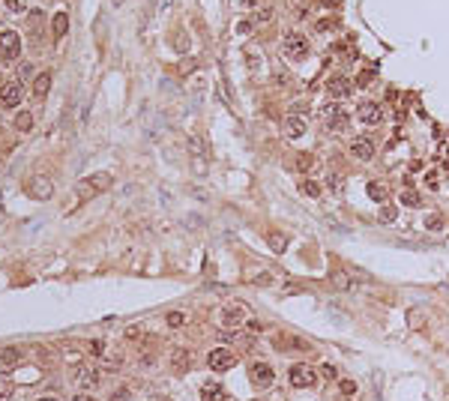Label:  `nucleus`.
<instances>
[{
	"instance_id": "49",
	"label": "nucleus",
	"mask_w": 449,
	"mask_h": 401,
	"mask_svg": "<svg viewBox=\"0 0 449 401\" xmlns=\"http://www.w3.org/2000/svg\"><path fill=\"white\" fill-rule=\"evenodd\" d=\"M39 401H57V398H39Z\"/></svg>"
},
{
	"instance_id": "1",
	"label": "nucleus",
	"mask_w": 449,
	"mask_h": 401,
	"mask_svg": "<svg viewBox=\"0 0 449 401\" xmlns=\"http://www.w3.org/2000/svg\"><path fill=\"white\" fill-rule=\"evenodd\" d=\"M108 186H111V174H108V171H99L93 177H84V180L78 183V189H75V204L96 198V195H102Z\"/></svg>"
},
{
	"instance_id": "21",
	"label": "nucleus",
	"mask_w": 449,
	"mask_h": 401,
	"mask_svg": "<svg viewBox=\"0 0 449 401\" xmlns=\"http://www.w3.org/2000/svg\"><path fill=\"white\" fill-rule=\"evenodd\" d=\"M398 204H401V207H410V210H414V207H419V204H422V198H419L417 189H410V186H407V189H401V195H398Z\"/></svg>"
},
{
	"instance_id": "30",
	"label": "nucleus",
	"mask_w": 449,
	"mask_h": 401,
	"mask_svg": "<svg viewBox=\"0 0 449 401\" xmlns=\"http://www.w3.org/2000/svg\"><path fill=\"white\" fill-rule=\"evenodd\" d=\"M300 192L309 195V198H321V183H315V180H303V183H300Z\"/></svg>"
},
{
	"instance_id": "2",
	"label": "nucleus",
	"mask_w": 449,
	"mask_h": 401,
	"mask_svg": "<svg viewBox=\"0 0 449 401\" xmlns=\"http://www.w3.org/2000/svg\"><path fill=\"white\" fill-rule=\"evenodd\" d=\"M282 51H285L288 60L300 63V60L309 57V39H306L303 33H288L285 39H282Z\"/></svg>"
},
{
	"instance_id": "34",
	"label": "nucleus",
	"mask_w": 449,
	"mask_h": 401,
	"mask_svg": "<svg viewBox=\"0 0 449 401\" xmlns=\"http://www.w3.org/2000/svg\"><path fill=\"white\" fill-rule=\"evenodd\" d=\"M339 389H342V395H345V398H353V395H356V383L348 380V377H345V380H339Z\"/></svg>"
},
{
	"instance_id": "14",
	"label": "nucleus",
	"mask_w": 449,
	"mask_h": 401,
	"mask_svg": "<svg viewBox=\"0 0 449 401\" xmlns=\"http://www.w3.org/2000/svg\"><path fill=\"white\" fill-rule=\"evenodd\" d=\"M246 282H249V285H257V288H273L279 278H276V272H270V269H252V272L246 275Z\"/></svg>"
},
{
	"instance_id": "7",
	"label": "nucleus",
	"mask_w": 449,
	"mask_h": 401,
	"mask_svg": "<svg viewBox=\"0 0 449 401\" xmlns=\"http://www.w3.org/2000/svg\"><path fill=\"white\" fill-rule=\"evenodd\" d=\"M356 117L362 120V123H368V126H375V123H381L384 120V105L375 99H365L356 105Z\"/></svg>"
},
{
	"instance_id": "45",
	"label": "nucleus",
	"mask_w": 449,
	"mask_h": 401,
	"mask_svg": "<svg viewBox=\"0 0 449 401\" xmlns=\"http://www.w3.org/2000/svg\"><path fill=\"white\" fill-rule=\"evenodd\" d=\"M171 6H174V0H156V6H153V9L165 12V9H171Z\"/></svg>"
},
{
	"instance_id": "26",
	"label": "nucleus",
	"mask_w": 449,
	"mask_h": 401,
	"mask_svg": "<svg viewBox=\"0 0 449 401\" xmlns=\"http://www.w3.org/2000/svg\"><path fill=\"white\" fill-rule=\"evenodd\" d=\"M201 401H228L222 386H204L201 389Z\"/></svg>"
},
{
	"instance_id": "24",
	"label": "nucleus",
	"mask_w": 449,
	"mask_h": 401,
	"mask_svg": "<svg viewBox=\"0 0 449 401\" xmlns=\"http://www.w3.org/2000/svg\"><path fill=\"white\" fill-rule=\"evenodd\" d=\"M422 225H425V231H431V234H437V231H443V225H446V219H443L440 213H428Z\"/></svg>"
},
{
	"instance_id": "48",
	"label": "nucleus",
	"mask_w": 449,
	"mask_h": 401,
	"mask_svg": "<svg viewBox=\"0 0 449 401\" xmlns=\"http://www.w3.org/2000/svg\"><path fill=\"white\" fill-rule=\"evenodd\" d=\"M252 3H255V0H243V6H252Z\"/></svg>"
},
{
	"instance_id": "36",
	"label": "nucleus",
	"mask_w": 449,
	"mask_h": 401,
	"mask_svg": "<svg viewBox=\"0 0 449 401\" xmlns=\"http://www.w3.org/2000/svg\"><path fill=\"white\" fill-rule=\"evenodd\" d=\"M329 186H332V192H342V189H345V177H342V174H332V177H329Z\"/></svg>"
},
{
	"instance_id": "27",
	"label": "nucleus",
	"mask_w": 449,
	"mask_h": 401,
	"mask_svg": "<svg viewBox=\"0 0 449 401\" xmlns=\"http://www.w3.org/2000/svg\"><path fill=\"white\" fill-rule=\"evenodd\" d=\"M368 198L378 200V204H384L389 198V189H386L384 183H368Z\"/></svg>"
},
{
	"instance_id": "10",
	"label": "nucleus",
	"mask_w": 449,
	"mask_h": 401,
	"mask_svg": "<svg viewBox=\"0 0 449 401\" xmlns=\"http://www.w3.org/2000/svg\"><path fill=\"white\" fill-rule=\"evenodd\" d=\"M351 156L353 159H359V162H368V159L375 156V144H371V138H353L351 141Z\"/></svg>"
},
{
	"instance_id": "23",
	"label": "nucleus",
	"mask_w": 449,
	"mask_h": 401,
	"mask_svg": "<svg viewBox=\"0 0 449 401\" xmlns=\"http://www.w3.org/2000/svg\"><path fill=\"white\" fill-rule=\"evenodd\" d=\"M51 30H54V39H63V36L69 33V15H66V12H57V15H54V27H51Z\"/></svg>"
},
{
	"instance_id": "12",
	"label": "nucleus",
	"mask_w": 449,
	"mask_h": 401,
	"mask_svg": "<svg viewBox=\"0 0 449 401\" xmlns=\"http://www.w3.org/2000/svg\"><path fill=\"white\" fill-rule=\"evenodd\" d=\"M306 129H309V123H306V117H303V114H290L288 120H285V138H290V141L303 138Z\"/></svg>"
},
{
	"instance_id": "4",
	"label": "nucleus",
	"mask_w": 449,
	"mask_h": 401,
	"mask_svg": "<svg viewBox=\"0 0 449 401\" xmlns=\"http://www.w3.org/2000/svg\"><path fill=\"white\" fill-rule=\"evenodd\" d=\"M24 99V81H6L3 87H0V105L3 108H18Z\"/></svg>"
},
{
	"instance_id": "38",
	"label": "nucleus",
	"mask_w": 449,
	"mask_h": 401,
	"mask_svg": "<svg viewBox=\"0 0 449 401\" xmlns=\"http://www.w3.org/2000/svg\"><path fill=\"white\" fill-rule=\"evenodd\" d=\"M425 186H428L431 192H437V189H440V183H437V174H434V171H431V174H425Z\"/></svg>"
},
{
	"instance_id": "5",
	"label": "nucleus",
	"mask_w": 449,
	"mask_h": 401,
	"mask_svg": "<svg viewBox=\"0 0 449 401\" xmlns=\"http://www.w3.org/2000/svg\"><path fill=\"white\" fill-rule=\"evenodd\" d=\"M51 192H54V183H51V177H45V174H36L27 180V195L33 200H48L51 198Z\"/></svg>"
},
{
	"instance_id": "33",
	"label": "nucleus",
	"mask_w": 449,
	"mask_h": 401,
	"mask_svg": "<svg viewBox=\"0 0 449 401\" xmlns=\"http://www.w3.org/2000/svg\"><path fill=\"white\" fill-rule=\"evenodd\" d=\"M12 392H15V386H12V380L0 374V401H9V398H12Z\"/></svg>"
},
{
	"instance_id": "15",
	"label": "nucleus",
	"mask_w": 449,
	"mask_h": 401,
	"mask_svg": "<svg viewBox=\"0 0 449 401\" xmlns=\"http://www.w3.org/2000/svg\"><path fill=\"white\" fill-rule=\"evenodd\" d=\"M189 366H192V353H189L186 347H171V368L186 371Z\"/></svg>"
},
{
	"instance_id": "32",
	"label": "nucleus",
	"mask_w": 449,
	"mask_h": 401,
	"mask_svg": "<svg viewBox=\"0 0 449 401\" xmlns=\"http://www.w3.org/2000/svg\"><path fill=\"white\" fill-rule=\"evenodd\" d=\"M312 165H315V156L312 153H296V171H312Z\"/></svg>"
},
{
	"instance_id": "20",
	"label": "nucleus",
	"mask_w": 449,
	"mask_h": 401,
	"mask_svg": "<svg viewBox=\"0 0 449 401\" xmlns=\"http://www.w3.org/2000/svg\"><path fill=\"white\" fill-rule=\"evenodd\" d=\"M267 243H270V249L279 252V255L288 249V236L282 234V231H267Z\"/></svg>"
},
{
	"instance_id": "43",
	"label": "nucleus",
	"mask_w": 449,
	"mask_h": 401,
	"mask_svg": "<svg viewBox=\"0 0 449 401\" xmlns=\"http://www.w3.org/2000/svg\"><path fill=\"white\" fill-rule=\"evenodd\" d=\"M321 371H323V377H329V380H332V377H339L335 366H329V363H326V366H321Z\"/></svg>"
},
{
	"instance_id": "31",
	"label": "nucleus",
	"mask_w": 449,
	"mask_h": 401,
	"mask_svg": "<svg viewBox=\"0 0 449 401\" xmlns=\"http://www.w3.org/2000/svg\"><path fill=\"white\" fill-rule=\"evenodd\" d=\"M378 216H381V222H386V225H389V222H395V219H398V207H395V204H384Z\"/></svg>"
},
{
	"instance_id": "41",
	"label": "nucleus",
	"mask_w": 449,
	"mask_h": 401,
	"mask_svg": "<svg viewBox=\"0 0 449 401\" xmlns=\"http://www.w3.org/2000/svg\"><path fill=\"white\" fill-rule=\"evenodd\" d=\"M9 6H12V12H24L27 9V0H6Z\"/></svg>"
},
{
	"instance_id": "13",
	"label": "nucleus",
	"mask_w": 449,
	"mask_h": 401,
	"mask_svg": "<svg viewBox=\"0 0 449 401\" xmlns=\"http://www.w3.org/2000/svg\"><path fill=\"white\" fill-rule=\"evenodd\" d=\"M207 366L216 368V371H224V368L234 366V353H231V350H224V347H216V350H210Z\"/></svg>"
},
{
	"instance_id": "35",
	"label": "nucleus",
	"mask_w": 449,
	"mask_h": 401,
	"mask_svg": "<svg viewBox=\"0 0 449 401\" xmlns=\"http://www.w3.org/2000/svg\"><path fill=\"white\" fill-rule=\"evenodd\" d=\"M123 335H126L129 341H141V338H144V330H141V327H126Z\"/></svg>"
},
{
	"instance_id": "19",
	"label": "nucleus",
	"mask_w": 449,
	"mask_h": 401,
	"mask_svg": "<svg viewBox=\"0 0 449 401\" xmlns=\"http://www.w3.org/2000/svg\"><path fill=\"white\" fill-rule=\"evenodd\" d=\"M78 383H81V386H96V383H99V368L81 366V368H78Z\"/></svg>"
},
{
	"instance_id": "40",
	"label": "nucleus",
	"mask_w": 449,
	"mask_h": 401,
	"mask_svg": "<svg viewBox=\"0 0 449 401\" xmlns=\"http://www.w3.org/2000/svg\"><path fill=\"white\" fill-rule=\"evenodd\" d=\"M371 81H375V72H362V75H359V81H356V84H359V87H368V84H371Z\"/></svg>"
},
{
	"instance_id": "18",
	"label": "nucleus",
	"mask_w": 449,
	"mask_h": 401,
	"mask_svg": "<svg viewBox=\"0 0 449 401\" xmlns=\"http://www.w3.org/2000/svg\"><path fill=\"white\" fill-rule=\"evenodd\" d=\"M348 123H351V117H348L342 108H335V111L326 117V126H329L332 132H345V129H348Z\"/></svg>"
},
{
	"instance_id": "8",
	"label": "nucleus",
	"mask_w": 449,
	"mask_h": 401,
	"mask_svg": "<svg viewBox=\"0 0 449 401\" xmlns=\"http://www.w3.org/2000/svg\"><path fill=\"white\" fill-rule=\"evenodd\" d=\"M290 383L293 386H315L318 383V374H315V368L306 366V363H296V366H290Z\"/></svg>"
},
{
	"instance_id": "17",
	"label": "nucleus",
	"mask_w": 449,
	"mask_h": 401,
	"mask_svg": "<svg viewBox=\"0 0 449 401\" xmlns=\"http://www.w3.org/2000/svg\"><path fill=\"white\" fill-rule=\"evenodd\" d=\"M48 90H51V72L45 69V72H39V75L33 78V96H36V99H42Z\"/></svg>"
},
{
	"instance_id": "28",
	"label": "nucleus",
	"mask_w": 449,
	"mask_h": 401,
	"mask_svg": "<svg viewBox=\"0 0 449 401\" xmlns=\"http://www.w3.org/2000/svg\"><path fill=\"white\" fill-rule=\"evenodd\" d=\"M15 129H18V132H30L33 129V114L30 111H18V114H15Z\"/></svg>"
},
{
	"instance_id": "42",
	"label": "nucleus",
	"mask_w": 449,
	"mask_h": 401,
	"mask_svg": "<svg viewBox=\"0 0 449 401\" xmlns=\"http://www.w3.org/2000/svg\"><path fill=\"white\" fill-rule=\"evenodd\" d=\"M246 327H249V330H255V333H260V330H264V320H257V317H249V320H246Z\"/></svg>"
},
{
	"instance_id": "11",
	"label": "nucleus",
	"mask_w": 449,
	"mask_h": 401,
	"mask_svg": "<svg viewBox=\"0 0 449 401\" xmlns=\"http://www.w3.org/2000/svg\"><path fill=\"white\" fill-rule=\"evenodd\" d=\"M332 285H335V291H342V294H356V291H359V282L353 278L351 272H345V269H335V272H332Z\"/></svg>"
},
{
	"instance_id": "9",
	"label": "nucleus",
	"mask_w": 449,
	"mask_h": 401,
	"mask_svg": "<svg viewBox=\"0 0 449 401\" xmlns=\"http://www.w3.org/2000/svg\"><path fill=\"white\" fill-rule=\"evenodd\" d=\"M326 93H329L332 99H348L353 93V81L345 78V75H332V78L326 81Z\"/></svg>"
},
{
	"instance_id": "22",
	"label": "nucleus",
	"mask_w": 449,
	"mask_h": 401,
	"mask_svg": "<svg viewBox=\"0 0 449 401\" xmlns=\"http://www.w3.org/2000/svg\"><path fill=\"white\" fill-rule=\"evenodd\" d=\"M273 18H276V6H260L255 15H252V24H255V27L257 24H270Z\"/></svg>"
},
{
	"instance_id": "46",
	"label": "nucleus",
	"mask_w": 449,
	"mask_h": 401,
	"mask_svg": "<svg viewBox=\"0 0 449 401\" xmlns=\"http://www.w3.org/2000/svg\"><path fill=\"white\" fill-rule=\"evenodd\" d=\"M72 401H93V398H90L87 392H75V395H72Z\"/></svg>"
},
{
	"instance_id": "25",
	"label": "nucleus",
	"mask_w": 449,
	"mask_h": 401,
	"mask_svg": "<svg viewBox=\"0 0 449 401\" xmlns=\"http://www.w3.org/2000/svg\"><path fill=\"white\" fill-rule=\"evenodd\" d=\"M18 359H21L18 347H0V366H15Z\"/></svg>"
},
{
	"instance_id": "16",
	"label": "nucleus",
	"mask_w": 449,
	"mask_h": 401,
	"mask_svg": "<svg viewBox=\"0 0 449 401\" xmlns=\"http://www.w3.org/2000/svg\"><path fill=\"white\" fill-rule=\"evenodd\" d=\"M273 377H276V374H273V368L267 366V363H255V366H252V380H255L257 386H270Z\"/></svg>"
},
{
	"instance_id": "3",
	"label": "nucleus",
	"mask_w": 449,
	"mask_h": 401,
	"mask_svg": "<svg viewBox=\"0 0 449 401\" xmlns=\"http://www.w3.org/2000/svg\"><path fill=\"white\" fill-rule=\"evenodd\" d=\"M219 320H222V327H228V330L243 327V324L249 320V317H246V305H243V302H228V305H222Z\"/></svg>"
},
{
	"instance_id": "6",
	"label": "nucleus",
	"mask_w": 449,
	"mask_h": 401,
	"mask_svg": "<svg viewBox=\"0 0 449 401\" xmlns=\"http://www.w3.org/2000/svg\"><path fill=\"white\" fill-rule=\"evenodd\" d=\"M0 57H3V60L21 57V36L15 33V30H3V33H0Z\"/></svg>"
},
{
	"instance_id": "44",
	"label": "nucleus",
	"mask_w": 449,
	"mask_h": 401,
	"mask_svg": "<svg viewBox=\"0 0 449 401\" xmlns=\"http://www.w3.org/2000/svg\"><path fill=\"white\" fill-rule=\"evenodd\" d=\"M252 27H255L252 21H240V24H237V30H240L243 36H249V30H252Z\"/></svg>"
},
{
	"instance_id": "39",
	"label": "nucleus",
	"mask_w": 449,
	"mask_h": 401,
	"mask_svg": "<svg viewBox=\"0 0 449 401\" xmlns=\"http://www.w3.org/2000/svg\"><path fill=\"white\" fill-rule=\"evenodd\" d=\"M425 324H422V314L419 311H410V330H422Z\"/></svg>"
},
{
	"instance_id": "37",
	"label": "nucleus",
	"mask_w": 449,
	"mask_h": 401,
	"mask_svg": "<svg viewBox=\"0 0 449 401\" xmlns=\"http://www.w3.org/2000/svg\"><path fill=\"white\" fill-rule=\"evenodd\" d=\"M87 350H90V353H93V356H102V353H105V341H90V344H87Z\"/></svg>"
},
{
	"instance_id": "29",
	"label": "nucleus",
	"mask_w": 449,
	"mask_h": 401,
	"mask_svg": "<svg viewBox=\"0 0 449 401\" xmlns=\"http://www.w3.org/2000/svg\"><path fill=\"white\" fill-rule=\"evenodd\" d=\"M186 320H189V317H186L183 311H168V314H165V324H168L171 330H180V327H186Z\"/></svg>"
},
{
	"instance_id": "47",
	"label": "nucleus",
	"mask_w": 449,
	"mask_h": 401,
	"mask_svg": "<svg viewBox=\"0 0 449 401\" xmlns=\"http://www.w3.org/2000/svg\"><path fill=\"white\" fill-rule=\"evenodd\" d=\"M150 401H171V398H165V395H153Z\"/></svg>"
}]
</instances>
